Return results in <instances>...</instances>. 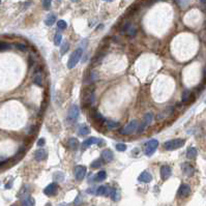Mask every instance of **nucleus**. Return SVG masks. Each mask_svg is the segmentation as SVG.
I'll return each instance as SVG.
<instances>
[{"instance_id": "4c0bfd02", "label": "nucleus", "mask_w": 206, "mask_h": 206, "mask_svg": "<svg viewBox=\"0 0 206 206\" xmlns=\"http://www.w3.org/2000/svg\"><path fill=\"white\" fill-rule=\"evenodd\" d=\"M105 1H109V2H110V1H112V0H105Z\"/></svg>"}, {"instance_id": "20e7f679", "label": "nucleus", "mask_w": 206, "mask_h": 206, "mask_svg": "<svg viewBox=\"0 0 206 206\" xmlns=\"http://www.w3.org/2000/svg\"><path fill=\"white\" fill-rule=\"evenodd\" d=\"M157 146H159V141L155 139L149 140L148 142L145 144L144 147V152L147 156H151L152 154L155 152V150L157 149Z\"/></svg>"}, {"instance_id": "c756f323", "label": "nucleus", "mask_w": 206, "mask_h": 206, "mask_svg": "<svg viewBox=\"0 0 206 206\" xmlns=\"http://www.w3.org/2000/svg\"><path fill=\"white\" fill-rule=\"evenodd\" d=\"M10 48V44L5 43V42H0V51L8 50Z\"/></svg>"}, {"instance_id": "2eb2a0df", "label": "nucleus", "mask_w": 206, "mask_h": 206, "mask_svg": "<svg viewBox=\"0 0 206 206\" xmlns=\"http://www.w3.org/2000/svg\"><path fill=\"white\" fill-rule=\"evenodd\" d=\"M34 159L37 162H43L47 159V151L45 149H37L34 152Z\"/></svg>"}, {"instance_id": "39448f33", "label": "nucleus", "mask_w": 206, "mask_h": 206, "mask_svg": "<svg viewBox=\"0 0 206 206\" xmlns=\"http://www.w3.org/2000/svg\"><path fill=\"white\" fill-rule=\"evenodd\" d=\"M79 114H80V109L77 105H73V106L69 108V113H67V119L69 121H75L78 119Z\"/></svg>"}, {"instance_id": "2f4dec72", "label": "nucleus", "mask_w": 206, "mask_h": 206, "mask_svg": "<svg viewBox=\"0 0 206 206\" xmlns=\"http://www.w3.org/2000/svg\"><path fill=\"white\" fill-rule=\"evenodd\" d=\"M116 149L118 150V151H126V145L124 144V143H118V144L116 145Z\"/></svg>"}, {"instance_id": "9d476101", "label": "nucleus", "mask_w": 206, "mask_h": 206, "mask_svg": "<svg viewBox=\"0 0 206 206\" xmlns=\"http://www.w3.org/2000/svg\"><path fill=\"white\" fill-rule=\"evenodd\" d=\"M171 174H172V170H171L170 167L167 166V165L162 166V168H161V178L162 179L167 180L171 176Z\"/></svg>"}, {"instance_id": "a878e982", "label": "nucleus", "mask_w": 206, "mask_h": 206, "mask_svg": "<svg viewBox=\"0 0 206 206\" xmlns=\"http://www.w3.org/2000/svg\"><path fill=\"white\" fill-rule=\"evenodd\" d=\"M54 179L56 180V181H63L64 174L62 172H60V171H58V172H56L54 174Z\"/></svg>"}, {"instance_id": "ea45409f", "label": "nucleus", "mask_w": 206, "mask_h": 206, "mask_svg": "<svg viewBox=\"0 0 206 206\" xmlns=\"http://www.w3.org/2000/svg\"><path fill=\"white\" fill-rule=\"evenodd\" d=\"M12 206H16V205H12Z\"/></svg>"}, {"instance_id": "4be33fe9", "label": "nucleus", "mask_w": 206, "mask_h": 206, "mask_svg": "<svg viewBox=\"0 0 206 206\" xmlns=\"http://www.w3.org/2000/svg\"><path fill=\"white\" fill-rule=\"evenodd\" d=\"M55 21H56V16L54 14H50L47 17V19L45 20V24L47 26H51L55 23Z\"/></svg>"}, {"instance_id": "dca6fc26", "label": "nucleus", "mask_w": 206, "mask_h": 206, "mask_svg": "<svg viewBox=\"0 0 206 206\" xmlns=\"http://www.w3.org/2000/svg\"><path fill=\"white\" fill-rule=\"evenodd\" d=\"M67 146H69L71 150H77L79 148V146H80L78 139H77V138H75V137L69 138V141H67Z\"/></svg>"}, {"instance_id": "f3484780", "label": "nucleus", "mask_w": 206, "mask_h": 206, "mask_svg": "<svg viewBox=\"0 0 206 206\" xmlns=\"http://www.w3.org/2000/svg\"><path fill=\"white\" fill-rule=\"evenodd\" d=\"M98 140L100 139H97V138H94V137H91V138H89V139L85 140V141L82 143V148L85 149V148H87V147L91 146L92 144H96V143H98Z\"/></svg>"}, {"instance_id": "b1692460", "label": "nucleus", "mask_w": 206, "mask_h": 206, "mask_svg": "<svg viewBox=\"0 0 206 206\" xmlns=\"http://www.w3.org/2000/svg\"><path fill=\"white\" fill-rule=\"evenodd\" d=\"M106 177H107L106 171L103 170V171H100V172L96 174V176H95V180H96V181H103V180L106 179Z\"/></svg>"}, {"instance_id": "0eeeda50", "label": "nucleus", "mask_w": 206, "mask_h": 206, "mask_svg": "<svg viewBox=\"0 0 206 206\" xmlns=\"http://www.w3.org/2000/svg\"><path fill=\"white\" fill-rule=\"evenodd\" d=\"M57 191H58V185H57V183L53 182V183H50V184L47 185V187H45V189H44V194L47 195V196H49V197H52L56 194Z\"/></svg>"}, {"instance_id": "423d86ee", "label": "nucleus", "mask_w": 206, "mask_h": 206, "mask_svg": "<svg viewBox=\"0 0 206 206\" xmlns=\"http://www.w3.org/2000/svg\"><path fill=\"white\" fill-rule=\"evenodd\" d=\"M153 121V114L152 113H146V115L144 116V119H143V122H142V126L140 128V130L139 133H143L145 130H146L148 126H150Z\"/></svg>"}, {"instance_id": "1a4fd4ad", "label": "nucleus", "mask_w": 206, "mask_h": 206, "mask_svg": "<svg viewBox=\"0 0 206 206\" xmlns=\"http://www.w3.org/2000/svg\"><path fill=\"white\" fill-rule=\"evenodd\" d=\"M86 175V167L77 166L75 168V177L77 180H82Z\"/></svg>"}, {"instance_id": "c9c22d12", "label": "nucleus", "mask_w": 206, "mask_h": 206, "mask_svg": "<svg viewBox=\"0 0 206 206\" xmlns=\"http://www.w3.org/2000/svg\"><path fill=\"white\" fill-rule=\"evenodd\" d=\"M45 143H46L45 139H44V138H40V139H38V141H37V146H40V147L44 146Z\"/></svg>"}, {"instance_id": "a211bd4d", "label": "nucleus", "mask_w": 206, "mask_h": 206, "mask_svg": "<svg viewBox=\"0 0 206 206\" xmlns=\"http://www.w3.org/2000/svg\"><path fill=\"white\" fill-rule=\"evenodd\" d=\"M197 154H198V151L195 147H189L187 150V157L189 160H194L196 159Z\"/></svg>"}, {"instance_id": "f704fd0d", "label": "nucleus", "mask_w": 206, "mask_h": 206, "mask_svg": "<svg viewBox=\"0 0 206 206\" xmlns=\"http://www.w3.org/2000/svg\"><path fill=\"white\" fill-rule=\"evenodd\" d=\"M16 47L21 51H26V46L23 45V44H16Z\"/></svg>"}, {"instance_id": "6ab92c4d", "label": "nucleus", "mask_w": 206, "mask_h": 206, "mask_svg": "<svg viewBox=\"0 0 206 206\" xmlns=\"http://www.w3.org/2000/svg\"><path fill=\"white\" fill-rule=\"evenodd\" d=\"M22 206H35V201H34V199L32 197L27 196L22 201Z\"/></svg>"}, {"instance_id": "72a5a7b5", "label": "nucleus", "mask_w": 206, "mask_h": 206, "mask_svg": "<svg viewBox=\"0 0 206 206\" xmlns=\"http://www.w3.org/2000/svg\"><path fill=\"white\" fill-rule=\"evenodd\" d=\"M189 95H191V92H189V90H185L184 92H183V94H182V102L183 103H187V102Z\"/></svg>"}, {"instance_id": "7c9ffc66", "label": "nucleus", "mask_w": 206, "mask_h": 206, "mask_svg": "<svg viewBox=\"0 0 206 206\" xmlns=\"http://www.w3.org/2000/svg\"><path fill=\"white\" fill-rule=\"evenodd\" d=\"M61 40H62V35L60 33H57L54 37V44L55 46H59L60 43H61Z\"/></svg>"}, {"instance_id": "f8f14e48", "label": "nucleus", "mask_w": 206, "mask_h": 206, "mask_svg": "<svg viewBox=\"0 0 206 206\" xmlns=\"http://www.w3.org/2000/svg\"><path fill=\"white\" fill-rule=\"evenodd\" d=\"M181 169H182V172L184 173V175L187 176H192L195 173L194 167L189 163H183L182 165H181Z\"/></svg>"}, {"instance_id": "aec40b11", "label": "nucleus", "mask_w": 206, "mask_h": 206, "mask_svg": "<svg viewBox=\"0 0 206 206\" xmlns=\"http://www.w3.org/2000/svg\"><path fill=\"white\" fill-rule=\"evenodd\" d=\"M90 133V128H88L87 126L85 124H82V126H79V130H78V134L80 136H86Z\"/></svg>"}, {"instance_id": "cd10ccee", "label": "nucleus", "mask_w": 206, "mask_h": 206, "mask_svg": "<svg viewBox=\"0 0 206 206\" xmlns=\"http://www.w3.org/2000/svg\"><path fill=\"white\" fill-rule=\"evenodd\" d=\"M57 27L59 29H61V30H64V29L67 27V24L65 21H63V20H59V21L57 22Z\"/></svg>"}, {"instance_id": "c85d7f7f", "label": "nucleus", "mask_w": 206, "mask_h": 206, "mask_svg": "<svg viewBox=\"0 0 206 206\" xmlns=\"http://www.w3.org/2000/svg\"><path fill=\"white\" fill-rule=\"evenodd\" d=\"M102 162H103V160L102 159H98V160H95L94 162H93L92 164H91V168H93V169H95V168H100L101 166H102Z\"/></svg>"}, {"instance_id": "4468645a", "label": "nucleus", "mask_w": 206, "mask_h": 206, "mask_svg": "<svg viewBox=\"0 0 206 206\" xmlns=\"http://www.w3.org/2000/svg\"><path fill=\"white\" fill-rule=\"evenodd\" d=\"M138 180L141 181V182L148 183L152 180V176L148 171H144V172H142L141 174H140V176L138 177Z\"/></svg>"}, {"instance_id": "412c9836", "label": "nucleus", "mask_w": 206, "mask_h": 206, "mask_svg": "<svg viewBox=\"0 0 206 206\" xmlns=\"http://www.w3.org/2000/svg\"><path fill=\"white\" fill-rule=\"evenodd\" d=\"M107 128H108V130H116V128H118L119 126H120V123L117 122V121H112V120H109L107 121Z\"/></svg>"}, {"instance_id": "9b49d317", "label": "nucleus", "mask_w": 206, "mask_h": 206, "mask_svg": "<svg viewBox=\"0 0 206 206\" xmlns=\"http://www.w3.org/2000/svg\"><path fill=\"white\" fill-rule=\"evenodd\" d=\"M114 154L112 152L111 149H105L104 151L102 152V160L105 163H111L113 161Z\"/></svg>"}, {"instance_id": "f03ea898", "label": "nucleus", "mask_w": 206, "mask_h": 206, "mask_svg": "<svg viewBox=\"0 0 206 206\" xmlns=\"http://www.w3.org/2000/svg\"><path fill=\"white\" fill-rule=\"evenodd\" d=\"M185 141L183 139H172L164 143V148L166 150H175L184 145Z\"/></svg>"}, {"instance_id": "7ed1b4c3", "label": "nucleus", "mask_w": 206, "mask_h": 206, "mask_svg": "<svg viewBox=\"0 0 206 206\" xmlns=\"http://www.w3.org/2000/svg\"><path fill=\"white\" fill-rule=\"evenodd\" d=\"M139 128V123H138L137 120H132L130 123H128L122 130H120V134L124 136H130L132 134H134L136 130Z\"/></svg>"}, {"instance_id": "393cba45", "label": "nucleus", "mask_w": 206, "mask_h": 206, "mask_svg": "<svg viewBox=\"0 0 206 206\" xmlns=\"http://www.w3.org/2000/svg\"><path fill=\"white\" fill-rule=\"evenodd\" d=\"M69 42L64 40L63 44H62V46H61V48H60V53H61L62 55L65 54V53H67V51H69Z\"/></svg>"}, {"instance_id": "5701e85b", "label": "nucleus", "mask_w": 206, "mask_h": 206, "mask_svg": "<svg viewBox=\"0 0 206 206\" xmlns=\"http://www.w3.org/2000/svg\"><path fill=\"white\" fill-rule=\"evenodd\" d=\"M111 198L112 200H114V201H118L119 199H120V193H119L118 189H111Z\"/></svg>"}, {"instance_id": "6e6552de", "label": "nucleus", "mask_w": 206, "mask_h": 206, "mask_svg": "<svg viewBox=\"0 0 206 206\" xmlns=\"http://www.w3.org/2000/svg\"><path fill=\"white\" fill-rule=\"evenodd\" d=\"M191 194V187H189V184H185V183H183V184L180 185L179 189H178V197H180V198H185V197H187L189 195Z\"/></svg>"}, {"instance_id": "e433bc0d", "label": "nucleus", "mask_w": 206, "mask_h": 206, "mask_svg": "<svg viewBox=\"0 0 206 206\" xmlns=\"http://www.w3.org/2000/svg\"><path fill=\"white\" fill-rule=\"evenodd\" d=\"M128 34H130V35H132V36L136 34V29L135 28H130H130L128 29Z\"/></svg>"}, {"instance_id": "58836bf2", "label": "nucleus", "mask_w": 206, "mask_h": 206, "mask_svg": "<svg viewBox=\"0 0 206 206\" xmlns=\"http://www.w3.org/2000/svg\"><path fill=\"white\" fill-rule=\"evenodd\" d=\"M0 3H1V0H0Z\"/></svg>"}, {"instance_id": "ddd939ff", "label": "nucleus", "mask_w": 206, "mask_h": 206, "mask_svg": "<svg viewBox=\"0 0 206 206\" xmlns=\"http://www.w3.org/2000/svg\"><path fill=\"white\" fill-rule=\"evenodd\" d=\"M110 193H111V189L108 185H101L95 191V195H98V196H109Z\"/></svg>"}, {"instance_id": "473e14b6", "label": "nucleus", "mask_w": 206, "mask_h": 206, "mask_svg": "<svg viewBox=\"0 0 206 206\" xmlns=\"http://www.w3.org/2000/svg\"><path fill=\"white\" fill-rule=\"evenodd\" d=\"M51 3H52V0H44L43 1V7L45 10H49L51 7Z\"/></svg>"}, {"instance_id": "bb28decb", "label": "nucleus", "mask_w": 206, "mask_h": 206, "mask_svg": "<svg viewBox=\"0 0 206 206\" xmlns=\"http://www.w3.org/2000/svg\"><path fill=\"white\" fill-rule=\"evenodd\" d=\"M94 115H93V117H94V120L97 121V122H104L105 121V118L103 117V115L101 113H98V112H94Z\"/></svg>"}, {"instance_id": "f257e3e1", "label": "nucleus", "mask_w": 206, "mask_h": 206, "mask_svg": "<svg viewBox=\"0 0 206 206\" xmlns=\"http://www.w3.org/2000/svg\"><path fill=\"white\" fill-rule=\"evenodd\" d=\"M82 54H83V49L82 48H78V49H76L71 53V57H69V62H67V67L69 69H74L78 64V62L81 59V57H82Z\"/></svg>"}]
</instances>
